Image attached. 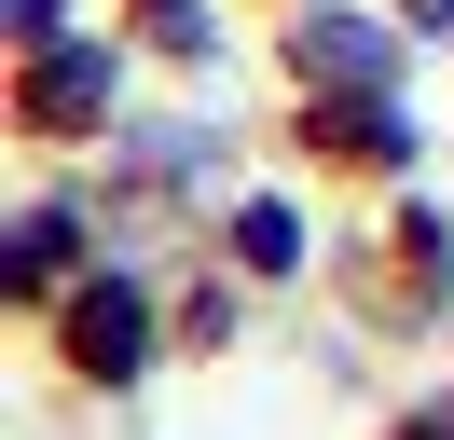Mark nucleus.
<instances>
[{"label":"nucleus","mask_w":454,"mask_h":440,"mask_svg":"<svg viewBox=\"0 0 454 440\" xmlns=\"http://www.w3.org/2000/svg\"><path fill=\"white\" fill-rule=\"evenodd\" d=\"M42 110H56V124H69V110H97V55H56V69H42Z\"/></svg>","instance_id":"3"},{"label":"nucleus","mask_w":454,"mask_h":440,"mask_svg":"<svg viewBox=\"0 0 454 440\" xmlns=\"http://www.w3.org/2000/svg\"><path fill=\"white\" fill-rule=\"evenodd\" d=\"M69 344H83L97 372H124V358L152 344V330H138V302H124V289H83V317H69Z\"/></svg>","instance_id":"1"},{"label":"nucleus","mask_w":454,"mask_h":440,"mask_svg":"<svg viewBox=\"0 0 454 440\" xmlns=\"http://www.w3.org/2000/svg\"><path fill=\"white\" fill-rule=\"evenodd\" d=\"M413 14H454V0H413Z\"/></svg>","instance_id":"4"},{"label":"nucleus","mask_w":454,"mask_h":440,"mask_svg":"<svg viewBox=\"0 0 454 440\" xmlns=\"http://www.w3.org/2000/svg\"><path fill=\"white\" fill-rule=\"evenodd\" d=\"M303 55H317V69H358V82H386V69H399V42H386V28H317Z\"/></svg>","instance_id":"2"}]
</instances>
